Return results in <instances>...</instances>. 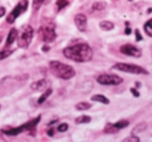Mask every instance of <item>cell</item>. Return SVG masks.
<instances>
[{
    "label": "cell",
    "instance_id": "1",
    "mask_svg": "<svg viewBox=\"0 0 152 142\" xmlns=\"http://www.w3.org/2000/svg\"><path fill=\"white\" fill-rule=\"evenodd\" d=\"M63 54L66 59L76 63H87L92 60L94 52L90 45L86 43H79L64 48Z\"/></svg>",
    "mask_w": 152,
    "mask_h": 142
},
{
    "label": "cell",
    "instance_id": "2",
    "mask_svg": "<svg viewBox=\"0 0 152 142\" xmlns=\"http://www.w3.org/2000/svg\"><path fill=\"white\" fill-rule=\"evenodd\" d=\"M49 68H50L52 75H54L57 79H65V81L71 79L76 74L75 70L72 66L64 64L59 61H51L49 63Z\"/></svg>",
    "mask_w": 152,
    "mask_h": 142
},
{
    "label": "cell",
    "instance_id": "3",
    "mask_svg": "<svg viewBox=\"0 0 152 142\" xmlns=\"http://www.w3.org/2000/svg\"><path fill=\"white\" fill-rule=\"evenodd\" d=\"M39 36L40 39L45 43H51L56 39V32H55V24L52 20L44 19L43 23L39 28Z\"/></svg>",
    "mask_w": 152,
    "mask_h": 142
},
{
    "label": "cell",
    "instance_id": "4",
    "mask_svg": "<svg viewBox=\"0 0 152 142\" xmlns=\"http://www.w3.org/2000/svg\"><path fill=\"white\" fill-rule=\"evenodd\" d=\"M34 38V28L30 25H23L20 30H18V35H17V43H18V47L20 48H27L30 45Z\"/></svg>",
    "mask_w": 152,
    "mask_h": 142
},
{
    "label": "cell",
    "instance_id": "5",
    "mask_svg": "<svg viewBox=\"0 0 152 142\" xmlns=\"http://www.w3.org/2000/svg\"><path fill=\"white\" fill-rule=\"evenodd\" d=\"M40 120H41V115H39L36 118L31 119V120L24 123V124L20 125V127H13V129H3L2 133L7 136H17V135H19V134L23 133V132L30 131V129H34V127L38 125V123L40 122Z\"/></svg>",
    "mask_w": 152,
    "mask_h": 142
},
{
    "label": "cell",
    "instance_id": "6",
    "mask_svg": "<svg viewBox=\"0 0 152 142\" xmlns=\"http://www.w3.org/2000/svg\"><path fill=\"white\" fill-rule=\"evenodd\" d=\"M113 68L122 72L131 73V74H149L145 68L141 66L133 65V64H126V63H117L113 66Z\"/></svg>",
    "mask_w": 152,
    "mask_h": 142
},
{
    "label": "cell",
    "instance_id": "7",
    "mask_svg": "<svg viewBox=\"0 0 152 142\" xmlns=\"http://www.w3.org/2000/svg\"><path fill=\"white\" fill-rule=\"evenodd\" d=\"M27 7H28V0H20L19 3L14 7L13 11L7 17V22L10 24H13L19 16H21L24 12H26Z\"/></svg>",
    "mask_w": 152,
    "mask_h": 142
},
{
    "label": "cell",
    "instance_id": "8",
    "mask_svg": "<svg viewBox=\"0 0 152 142\" xmlns=\"http://www.w3.org/2000/svg\"><path fill=\"white\" fill-rule=\"evenodd\" d=\"M122 82L123 79L117 74H101L97 77V83L103 86H118Z\"/></svg>",
    "mask_w": 152,
    "mask_h": 142
},
{
    "label": "cell",
    "instance_id": "9",
    "mask_svg": "<svg viewBox=\"0 0 152 142\" xmlns=\"http://www.w3.org/2000/svg\"><path fill=\"white\" fill-rule=\"evenodd\" d=\"M121 53L125 55H128V57H142V51L140 48L135 47L134 45L131 44H124L120 47Z\"/></svg>",
    "mask_w": 152,
    "mask_h": 142
},
{
    "label": "cell",
    "instance_id": "10",
    "mask_svg": "<svg viewBox=\"0 0 152 142\" xmlns=\"http://www.w3.org/2000/svg\"><path fill=\"white\" fill-rule=\"evenodd\" d=\"M74 23H75L76 27L79 32H83L87 30L88 26V19L83 14H77V15L74 17Z\"/></svg>",
    "mask_w": 152,
    "mask_h": 142
},
{
    "label": "cell",
    "instance_id": "11",
    "mask_svg": "<svg viewBox=\"0 0 152 142\" xmlns=\"http://www.w3.org/2000/svg\"><path fill=\"white\" fill-rule=\"evenodd\" d=\"M51 87V82L47 79H42L40 81L34 82V83L30 85V88L34 91H45L46 89Z\"/></svg>",
    "mask_w": 152,
    "mask_h": 142
},
{
    "label": "cell",
    "instance_id": "12",
    "mask_svg": "<svg viewBox=\"0 0 152 142\" xmlns=\"http://www.w3.org/2000/svg\"><path fill=\"white\" fill-rule=\"evenodd\" d=\"M17 35H18V29L17 28H12L9 32V35H7V42H5V46H10L12 45L17 39Z\"/></svg>",
    "mask_w": 152,
    "mask_h": 142
},
{
    "label": "cell",
    "instance_id": "13",
    "mask_svg": "<svg viewBox=\"0 0 152 142\" xmlns=\"http://www.w3.org/2000/svg\"><path fill=\"white\" fill-rule=\"evenodd\" d=\"M91 99L93 100V102H101V104H110V99L106 98L104 95H102V94H96V95L92 96Z\"/></svg>",
    "mask_w": 152,
    "mask_h": 142
},
{
    "label": "cell",
    "instance_id": "14",
    "mask_svg": "<svg viewBox=\"0 0 152 142\" xmlns=\"http://www.w3.org/2000/svg\"><path fill=\"white\" fill-rule=\"evenodd\" d=\"M52 94V89H51V87L50 88H48V89H46L45 90V92L42 94V95L40 96V98L38 99V104H44L45 102H46V99L49 97V96Z\"/></svg>",
    "mask_w": 152,
    "mask_h": 142
},
{
    "label": "cell",
    "instance_id": "15",
    "mask_svg": "<svg viewBox=\"0 0 152 142\" xmlns=\"http://www.w3.org/2000/svg\"><path fill=\"white\" fill-rule=\"evenodd\" d=\"M99 26L102 30H105V32H108V30H112L115 28V24L110 21H101L99 23Z\"/></svg>",
    "mask_w": 152,
    "mask_h": 142
},
{
    "label": "cell",
    "instance_id": "16",
    "mask_svg": "<svg viewBox=\"0 0 152 142\" xmlns=\"http://www.w3.org/2000/svg\"><path fill=\"white\" fill-rule=\"evenodd\" d=\"M92 120V118L88 115H81V116L77 117L75 119V123L76 124H83V123H90Z\"/></svg>",
    "mask_w": 152,
    "mask_h": 142
},
{
    "label": "cell",
    "instance_id": "17",
    "mask_svg": "<svg viewBox=\"0 0 152 142\" xmlns=\"http://www.w3.org/2000/svg\"><path fill=\"white\" fill-rule=\"evenodd\" d=\"M91 108H92V104L87 102H81L75 106V109L78 111H86V110H89V109H91Z\"/></svg>",
    "mask_w": 152,
    "mask_h": 142
},
{
    "label": "cell",
    "instance_id": "18",
    "mask_svg": "<svg viewBox=\"0 0 152 142\" xmlns=\"http://www.w3.org/2000/svg\"><path fill=\"white\" fill-rule=\"evenodd\" d=\"M119 129H117L116 127L114 125V123H107L104 127V133L106 134H116L118 133Z\"/></svg>",
    "mask_w": 152,
    "mask_h": 142
},
{
    "label": "cell",
    "instance_id": "19",
    "mask_svg": "<svg viewBox=\"0 0 152 142\" xmlns=\"http://www.w3.org/2000/svg\"><path fill=\"white\" fill-rule=\"evenodd\" d=\"M144 30H145L146 35L151 38L152 37V20L151 19L148 20V21L144 24Z\"/></svg>",
    "mask_w": 152,
    "mask_h": 142
},
{
    "label": "cell",
    "instance_id": "20",
    "mask_svg": "<svg viewBox=\"0 0 152 142\" xmlns=\"http://www.w3.org/2000/svg\"><path fill=\"white\" fill-rule=\"evenodd\" d=\"M146 129H147V123H145V122L140 123V124L134 127V129H132V135H135V134H137V133H142V132H144Z\"/></svg>",
    "mask_w": 152,
    "mask_h": 142
},
{
    "label": "cell",
    "instance_id": "21",
    "mask_svg": "<svg viewBox=\"0 0 152 142\" xmlns=\"http://www.w3.org/2000/svg\"><path fill=\"white\" fill-rule=\"evenodd\" d=\"M114 125L117 127L118 129H125L129 125V121L128 120H125V119H122V120H119L118 122L114 123Z\"/></svg>",
    "mask_w": 152,
    "mask_h": 142
},
{
    "label": "cell",
    "instance_id": "22",
    "mask_svg": "<svg viewBox=\"0 0 152 142\" xmlns=\"http://www.w3.org/2000/svg\"><path fill=\"white\" fill-rule=\"evenodd\" d=\"M13 52H14L13 49H12V50H9V49H5V50H1V51H0V61H2V60H4V59H7V57H9L10 55H11Z\"/></svg>",
    "mask_w": 152,
    "mask_h": 142
},
{
    "label": "cell",
    "instance_id": "23",
    "mask_svg": "<svg viewBox=\"0 0 152 142\" xmlns=\"http://www.w3.org/2000/svg\"><path fill=\"white\" fill-rule=\"evenodd\" d=\"M68 5H69V1H68V0H57L56 1V7L58 11L63 10L64 7H68Z\"/></svg>",
    "mask_w": 152,
    "mask_h": 142
},
{
    "label": "cell",
    "instance_id": "24",
    "mask_svg": "<svg viewBox=\"0 0 152 142\" xmlns=\"http://www.w3.org/2000/svg\"><path fill=\"white\" fill-rule=\"evenodd\" d=\"M106 4L104 2H95L93 4V7H92V9L94 10V11H102L103 9H105Z\"/></svg>",
    "mask_w": 152,
    "mask_h": 142
},
{
    "label": "cell",
    "instance_id": "25",
    "mask_svg": "<svg viewBox=\"0 0 152 142\" xmlns=\"http://www.w3.org/2000/svg\"><path fill=\"white\" fill-rule=\"evenodd\" d=\"M123 141H124V142H139L140 138L137 137V136H135V135H132V136H130V137L125 138Z\"/></svg>",
    "mask_w": 152,
    "mask_h": 142
},
{
    "label": "cell",
    "instance_id": "26",
    "mask_svg": "<svg viewBox=\"0 0 152 142\" xmlns=\"http://www.w3.org/2000/svg\"><path fill=\"white\" fill-rule=\"evenodd\" d=\"M43 2H44V0H32V7L34 10H39L43 4Z\"/></svg>",
    "mask_w": 152,
    "mask_h": 142
},
{
    "label": "cell",
    "instance_id": "27",
    "mask_svg": "<svg viewBox=\"0 0 152 142\" xmlns=\"http://www.w3.org/2000/svg\"><path fill=\"white\" fill-rule=\"evenodd\" d=\"M68 129H69L68 123H61V124L58 125V127H57V131L61 132V133H64V132H66Z\"/></svg>",
    "mask_w": 152,
    "mask_h": 142
},
{
    "label": "cell",
    "instance_id": "28",
    "mask_svg": "<svg viewBox=\"0 0 152 142\" xmlns=\"http://www.w3.org/2000/svg\"><path fill=\"white\" fill-rule=\"evenodd\" d=\"M135 40H137V42H140V41L143 40V37H142V35L140 34L139 29H135Z\"/></svg>",
    "mask_w": 152,
    "mask_h": 142
},
{
    "label": "cell",
    "instance_id": "29",
    "mask_svg": "<svg viewBox=\"0 0 152 142\" xmlns=\"http://www.w3.org/2000/svg\"><path fill=\"white\" fill-rule=\"evenodd\" d=\"M130 92L133 94V96H134V97H139V96H140V93L137 92V90H135V89H134V88H131V89H130Z\"/></svg>",
    "mask_w": 152,
    "mask_h": 142
},
{
    "label": "cell",
    "instance_id": "30",
    "mask_svg": "<svg viewBox=\"0 0 152 142\" xmlns=\"http://www.w3.org/2000/svg\"><path fill=\"white\" fill-rule=\"evenodd\" d=\"M5 12H7L5 11V7H0V18L3 17V16L5 15Z\"/></svg>",
    "mask_w": 152,
    "mask_h": 142
},
{
    "label": "cell",
    "instance_id": "31",
    "mask_svg": "<svg viewBox=\"0 0 152 142\" xmlns=\"http://www.w3.org/2000/svg\"><path fill=\"white\" fill-rule=\"evenodd\" d=\"M47 134H48V136L52 137V136L54 135V129H48V132H47Z\"/></svg>",
    "mask_w": 152,
    "mask_h": 142
},
{
    "label": "cell",
    "instance_id": "32",
    "mask_svg": "<svg viewBox=\"0 0 152 142\" xmlns=\"http://www.w3.org/2000/svg\"><path fill=\"white\" fill-rule=\"evenodd\" d=\"M125 35H130L131 34V29H130V27H126L125 28Z\"/></svg>",
    "mask_w": 152,
    "mask_h": 142
},
{
    "label": "cell",
    "instance_id": "33",
    "mask_svg": "<svg viewBox=\"0 0 152 142\" xmlns=\"http://www.w3.org/2000/svg\"><path fill=\"white\" fill-rule=\"evenodd\" d=\"M42 50L44 51V52H46V51H48V50H49V47H43Z\"/></svg>",
    "mask_w": 152,
    "mask_h": 142
},
{
    "label": "cell",
    "instance_id": "34",
    "mask_svg": "<svg viewBox=\"0 0 152 142\" xmlns=\"http://www.w3.org/2000/svg\"><path fill=\"white\" fill-rule=\"evenodd\" d=\"M1 41H2V37L0 36V43H1Z\"/></svg>",
    "mask_w": 152,
    "mask_h": 142
},
{
    "label": "cell",
    "instance_id": "35",
    "mask_svg": "<svg viewBox=\"0 0 152 142\" xmlns=\"http://www.w3.org/2000/svg\"><path fill=\"white\" fill-rule=\"evenodd\" d=\"M0 110H1V104H0Z\"/></svg>",
    "mask_w": 152,
    "mask_h": 142
},
{
    "label": "cell",
    "instance_id": "36",
    "mask_svg": "<svg viewBox=\"0 0 152 142\" xmlns=\"http://www.w3.org/2000/svg\"><path fill=\"white\" fill-rule=\"evenodd\" d=\"M129 1H131V0H129Z\"/></svg>",
    "mask_w": 152,
    "mask_h": 142
}]
</instances>
